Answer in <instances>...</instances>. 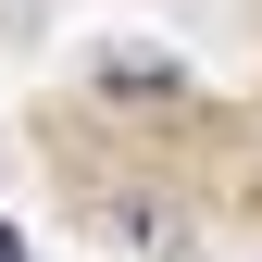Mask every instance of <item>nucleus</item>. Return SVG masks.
Returning <instances> with one entry per match:
<instances>
[{"mask_svg": "<svg viewBox=\"0 0 262 262\" xmlns=\"http://www.w3.org/2000/svg\"><path fill=\"white\" fill-rule=\"evenodd\" d=\"M100 88H113V100H175V62H162V50H100Z\"/></svg>", "mask_w": 262, "mask_h": 262, "instance_id": "nucleus-1", "label": "nucleus"}, {"mask_svg": "<svg viewBox=\"0 0 262 262\" xmlns=\"http://www.w3.org/2000/svg\"><path fill=\"white\" fill-rule=\"evenodd\" d=\"M0 262H25V237H13V225H0Z\"/></svg>", "mask_w": 262, "mask_h": 262, "instance_id": "nucleus-2", "label": "nucleus"}]
</instances>
